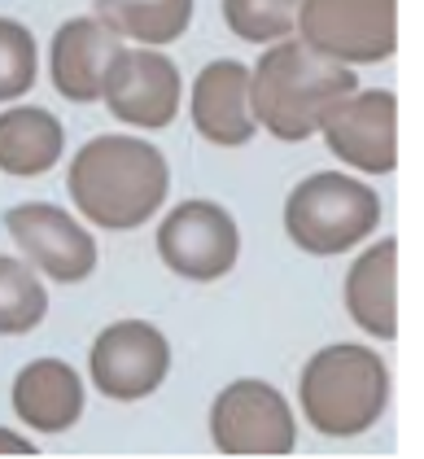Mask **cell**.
Returning <instances> with one entry per match:
<instances>
[{"mask_svg":"<svg viewBox=\"0 0 424 459\" xmlns=\"http://www.w3.org/2000/svg\"><path fill=\"white\" fill-rule=\"evenodd\" d=\"M97 22L144 48L176 44L193 22V0H97Z\"/></svg>","mask_w":424,"mask_h":459,"instance_id":"cell-17","label":"cell"},{"mask_svg":"<svg viewBox=\"0 0 424 459\" xmlns=\"http://www.w3.org/2000/svg\"><path fill=\"white\" fill-rule=\"evenodd\" d=\"M193 127L202 132V141L219 149H241L254 141L258 118L249 106V66L219 57L193 83Z\"/></svg>","mask_w":424,"mask_h":459,"instance_id":"cell-12","label":"cell"},{"mask_svg":"<svg viewBox=\"0 0 424 459\" xmlns=\"http://www.w3.org/2000/svg\"><path fill=\"white\" fill-rule=\"evenodd\" d=\"M346 311L368 337L381 342L398 337V241L394 237H385L381 246H368L350 263Z\"/></svg>","mask_w":424,"mask_h":459,"instance_id":"cell-15","label":"cell"},{"mask_svg":"<svg viewBox=\"0 0 424 459\" xmlns=\"http://www.w3.org/2000/svg\"><path fill=\"white\" fill-rule=\"evenodd\" d=\"M66 188L88 223L106 232H132L162 211L171 171L162 149L141 136H97L71 158Z\"/></svg>","mask_w":424,"mask_h":459,"instance_id":"cell-1","label":"cell"},{"mask_svg":"<svg viewBox=\"0 0 424 459\" xmlns=\"http://www.w3.org/2000/svg\"><path fill=\"white\" fill-rule=\"evenodd\" d=\"M298 9L302 0H223V22L237 39L276 44L298 36Z\"/></svg>","mask_w":424,"mask_h":459,"instance_id":"cell-19","label":"cell"},{"mask_svg":"<svg viewBox=\"0 0 424 459\" xmlns=\"http://www.w3.org/2000/svg\"><path fill=\"white\" fill-rule=\"evenodd\" d=\"M123 48V39L106 31L97 18H71L57 27L53 48H48V71H53V88L74 101V106H92L101 101L106 74L114 53Z\"/></svg>","mask_w":424,"mask_h":459,"instance_id":"cell-13","label":"cell"},{"mask_svg":"<svg viewBox=\"0 0 424 459\" xmlns=\"http://www.w3.org/2000/svg\"><path fill=\"white\" fill-rule=\"evenodd\" d=\"M298 39L342 66H376L398 48V0H302Z\"/></svg>","mask_w":424,"mask_h":459,"instance_id":"cell-5","label":"cell"},{"mask_svg":"<svg viewBox=\"0 0 424 459\" xmlns=\"http://www.w3.org/2000/svg\"><path fill=\"white\" fill-rule=\"evenodd\" d=\"M4 232L48 281L79 284L97 272V241L53 202H22L4 211Z\"/></svg>","mask_w":424,"mask_h":459,"instance_id":"cell-11","label":"cell"},{"mask_svg":"<svg viewBox=\"0 0 424 459\" xmlns=\"http://www.w3.org/2000/svg\"><path fill=\"white\" fill-rule=\"evenodd\" d=\"M36 74H39L36 36L22 22L0 18V106L27 97L36 88Z\"/></svg>","mask_w":424,"mask_h":459,"instance_id":"cell-20","label":"cell"},{"mask_svg":"<svg viewBox=\"0 0 424 459\" xmlns=\"http://www.w3.org/2000/svg\"><path fill=\"white\" fill-rule=\"evenodd\" d=\"M44 311H48L44 281L22 258L0 254V337H18V333L39 328Z\"/></svg>","mask_w":424,"mask_h":459,"instance_id":"cell-18","label":"cell"},{"mask_svg":"<svg viewBox=\"0 0 424 459\" xmlns=\"http://www.w3.org/2000/svg\"><path fill=\"white\" fill-rule=\"evenodd\" d=\"M158 254H162V263L176 272L179 281H197V284L223 281L237 267V254H241L237 219L219 202L188 197V202H179L176 211L162 214Z\"/></svg>","mask_w":424,"mask_h":459,"instance_id":"cell-7","label":"cell"},{"mask_svg":"<svg viewBox=\"0 0 424 459\" xmlns=\"http://www.w3.org/2000/svg\"><path fill=\"white\" fill-rule=\"evenodd\" d=\"M0 451L4 455H36V442L22 437V433H13V429H0Z\"/></svg>","mask_w":424,"mask_h":459,"instance_id":"cell-21","label":"cell"},{"mask_svg":"<svg viewBox=\"0 0 424 459\" xmlns=\"http://www.w3.org/2000/svg\"><path fill=\"white\" fill-rule=\"evenodd\" d=\"M13 416L36 433H66L83 416V381L66 359H36L13 377Z\"/></svg>","mask_w":424,"mask_h":459,"instance_id":"cell-14","label":"cell"},{"mask_svg":"<svg viewBox=\"0 0 424 459\" xmlns=\"http://www.w3.org/2000/svg\"><path fill=\"white\" fill-rule=\"evenodd\" d=\"M359 88V71L319 57L302 39H276L249 66V106L254 118L284 144L311 141L324 109Z\"/></svg>","mask_w":424,"mask_h":459,"instance_id":"cell-2","label":"cell"},{"mask_svg":"<svg viewBox=\"0 0 424 459\" xmlns=\"http://www.w3.org/2000/svg\"><path fill=\"white\" fill-rule=\"evenodd\" d=\"M179 71L171 57H162L158 48H118L114 62H109L106 88H101V101L109 106V114L118 123H132L141 132H158V127H171L179 109Z\"/></svg>","mask_w":424,"mask_h":459,"instance_id":"cell-10","label":"cell"},{"mask_svg":"<svg viewBox=\"0 0 424 459\" xmlns=\"http://www.w3.org/2000/svg\"><path fill=\"white\" fill-rule=\"evenodd\" d=\"M381 223V197L363 179L342 171H316L307 176L284 202V232L307 254L333 258L363 246Z\"/></svg>","mask_w":424,"mask_h":459,"instance_id":"cell-4","label":"cell"},{"mask_svg":"<svg viewBox=\"0 0 424 459\" xmlns=\"http://www.w3.org/2000/svg\"><path fill=\"white\" fill-rule=\"evenodd\" d=\"M88 372H92V385L101 389L106 398L136 403V398H149L167 381L171 346H167L162 328H153L144 319H118L92 342Z\"/></svg>","mask_w":424,"mask_h":459,"instance_id":"cell-9","label":"cell"},{"mask_svg":"<svg viewBox=\"0 0 424 459\" xmlns=\"http://www.w3.org/2000/svg\"><path fill=\"white\" fill-rule=\"evenodd\" d=\"M298 398L307 420L324 437H359L385 416L389 407V368L368 346H324L307 359Z\"/></svg>","mask_w":424,"mask_h":459,"instance_id":"cell-3","label":"cell"},{"mask_svg":"<svg viewBox=\"0 0 424 459\" xmlns=\"http://www.w3.org/2000/svg\"><path fill=\"white\" fill-rule=\"evenodd\" d=\"M324 144L333 158L363 176H389L398 167V97L385 88H368L333 101L319 118Z\"/></svg>","mask_w":424,"mask_h":459,"instance_id":"cell-8","label":"cell"},{"mask_svg":"<svg viewBox=\"0 0 424 459\" xmlns=\"http://www.w3.org/2000/svg\"><path fill=\"white\" fill-rule=\"evenodd\" d=\"M66 132L57 114L39 106H9L0 114V171L18 179L48 176L62 162Z\"/></svg>","mask_w":424,"mask_h":459,"instance_id":"cell-16","label":"cell"},{"mask_svg":"<svg viewBox=\"0 0 424 459\" xmlns=\"http://www.w3.org/2000/svg\"><path fill=\"white\" fill-rule=\"evenodd\" d=\"M211 442L219 455H289L298 446V420L284 394L267 381H232L211 403Z\"/></svg>","mask_w":424,"mask_h":459,"instance_id":"cell-6","label":"cell"}]
</instances>
